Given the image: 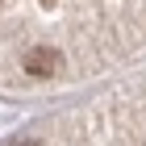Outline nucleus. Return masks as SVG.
Masks as SVG:
<instances>
[{"label": "nucleus", "instance_id": "obj_1", "mask_svg": "<svg viewBox=\"0 0 146 146\" xmlns=\"http://www.w3.org/2000/svg\"><path fill=\"white\" fill-rule=\"evenodd\" d=\"M21 67H25V75H34V79H50L58 71V54L50 46H34V50L21 58Z\"/></svg>", "mask_w": 146, "mask_h": 146}, {"label": "nucleus", "instance_id": "obj_2", "mask_svg": "<svg viewBox=\"0 0 146 146\" xmlns=\"http://www.w3.org/2000/svg\"><path fill=\"white\" fill-rule=\"evenodd\" d=\"M9 146H42L38 138H21V142H9Z\"/></svg>", "mask_w": 146, "mask_h": 146}]
</instances>
